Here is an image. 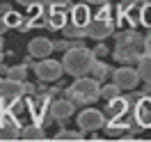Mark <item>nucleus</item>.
Returning <instances> with one entry per match:
<instances>
[{
  "instance_id": "1",
  "label": "nucleus",
  "mask_w": 151,
  "mask_h": 142,
  "mask_svg": "<svg viewBox=\"0 0 151 142\" xmlns=\"http://www.w3.org/2000/svg\"><path fill=\"white\" fill-rule=\"evenodd\" d=\"M147 37L140 35L135 28H128L124 32H114V48H112V57L119 64H137L144 53H147Z\"/></svg>"
},
{
  "instance_id": "2",
  "label": "nucleus",
  "mask_w": 151,
  "mask_h": 142,
  "mask_svg": "<svg viewBox=\"0 0 151 142\" xmlns=\"http://www.w3.org/2000/svg\"><path fill=\"white\" fill-rule=\"evenodd\" d=\"M96 62V53L94 48H87L85 44H78V46L69 48L62 57V64H64V74L69 76H87L92 71V64Z\"/></svg>"
},
{
  "instance_id": "3",
  "label": "nucleus",
  "mask_w": 151,
  "mask_h": 142,
  "mask_svg": "<svg viewBox=\"0 0 151 142\" xmlns=\"http://www.w3.org/2000/svg\"><path fill=\"white\" fill-rule=\"evenodd\" d=\"M64 96H69L76 105H89L96 99H101V83L94 76H78L71 85L64 89Z\"/></svg>"
},
{
  "instance_id": "4",
  "label": "nucleus",
  "mask_w": 151,
  "mask_h": 142,
  "mask_svg": "<svg viewBox=\"0 0 151 142\" xmlns=\"http://www.w3.org/2000/svg\"><path fill=\"white\" fill-rule=\"evenodd\" d=\"M32 71H35V76H37L41 83H55V80H60L62 74H64V64H62V60L44 57V60H37V62L32 64Z\"/></svg>"
},
{
  "instance_id": "5",
  "label": "nucleus",
  "mask_w": 151,
  "mask_h": 142,
  "mask_svg": "<svg viewBox=\"0 0 151 142\" xmlns=\"http://www.w3.org/2000/svg\"><path fill=\"white\" fill-rule=\"evenodd\" d=\"M105 112L96 110V108H85L78 115V128H83L85 133H96L105 126Z\"/></svg>"
},
{
  "instance_id": "6",
  "label": "nucleus",
  "mask_w": 151,
  "mask_h": 142,
  "mask_svg": "<svg viewBox=\"0 0 151 142\" xmlns=\"http://www.w3.org/2000/svg\"><path fill=\"white\" fill-rule=\"evenodd\" d=\"M112 83H117L122 92H131V89H135L142 83V76L133 66H119V69L112 71Z\"/></svg>"
},
{
  "instance_id": "7",
  "label": "nucleus",
  "mask_w": 151,
  "mask_h": 142,
  "mask_svg": "<svg viewBox=\"0 0 151 142\" xmlns=\"http://www.w3.org/2000/svg\"><path fill=\"white\" fill-rule=\"evenodd\" d=\"M131 117H133V122L137 124L142 131L151 128V94L140 96V99H137V101L133 103Z\"/></svg>"
},
{
  "instance_id": "8",
  "label": "nucleus",
  "mask_w": 151,
  "mask_h": 142,
  "mask_svg": "<svg viewBox=\"0 0 151 142\" xmlns=\"http://www.w3.org/2000/svg\"><path fill=\"white\" fill-rule=\"evenodd\" d=\"M114 28L117 23L112 19H92V23L87 25V37L89 39H96V41H103V39L112 37L114 35Z\"/></svg>"
},
{
  "instance_id": "9",
  "label": "nucleus",
  "mask_w": 151,
  "mask_h": 142,
  "mask_svg": "<svg viewBox=\"0 0 151 142\" xmlns=\"http://www.w3.org/2000/svg\"><path fill=\"white\" fill-rule=\"evenodd\" d=\"M25 96V80H14L9 76H0V99H21Z\"/></svg>"
},
{
  "instance_id": "10",
  "label": "nucleus",
  "mask_w": 151,
  "mask_h": 142,
  "mask_svg": "<svg viewBox=\"0 0 151 142\" xmlns=\"http://www.w3.org/2000/svg\"><path fill=\"white\" fill-rule=\"evenodd\" d=\"M50 112H53V117H55V122L64 124V122H69L71 115L76 112V103L69 99V96H64V99L55 96L53 103H50Z\"/></svg>"
},
{
  "instance_id": "11",
  "label": "nucleus",
  "mask_w": 151,
  "mask_h": 142,
  "mask_svg": "<svg viewBox=\"0 0 151 142\" xmlns=\"http://www.w3.org/2000/svg\"><path fill=\"white\" fill-rule=\"evenodd\" d=\"M133 110V101L128 96H114V99H108L105 101V115L108 117H128Z\"/></svg>"
},
{
  "instance_id": "12",
  "label": "nucleus",
  "mask_w": 151,
  "mask_h": 142,
  "mask_svg": "<svg viewBox=\"0 0 151 142\" xmlns=\"http://www.w3.org/2000/svg\"><path fill=\"white\" fill-rule=\"evenodd\" d=\"M44 12H46V28L53 30V32H57V30H62L69 23V12L64 9H57V7H53V5H44Z\"/></svg>"
},
{
  "instance_id": "13",
  "label": "nucleus",
  "mask_w": 151,
  "mask_h": 142,
  "mask_svg": "<svg viewBox=\"0 0 151 142\" xmlns=\"http://www.w3.org/2000/svg\"><path fill=\"white\" fill-rule=\"evenodd\" d=\"M92 19L94 16H92V9H89V2H85V0L69 9V23H73L78 28H87L92 23Z\"/></svg>"
},
{
  "instance_id": "14",
  "label": "nucleus",
  "mask_w": 151,
  "mask_h": 142,
  "mask_svg": "<svg viewBox=\"0 0 151 142\" xmlns=\"http://www.w3.org/2000/svg\"><path fill=\"white\" fill-rule=\"evenodd\" d=\"M55 50V41H50L48 37H35L28 44V53L35 60H44V57H50V53Z\"/></svg>"
},
{
  "instance_id": "15",
  "label": "nucleus",
  "mask_w": 151,
  "mask_h": 142,
  "mask_svg": "<svg viewBox=\"0 0 151 142\" xmlns=\"http://www.w3.org/2000/svg\"><path fill=\"white\" fill-rule=\"evenodd\" d=\"M131 124H133V117H110L108 122H105V133H108V138H122L124 133L131 131Z\"/></svg>"
},
{
  "instance_id": "16",
  "label": "nucleus",
  "mask_w": 151,
  "mask_h": 142,
  "mask_svg": "<svg viewBox=\"0 0 151 142\" xmlns=\"http://www.w3.org/2000/svg\"><path fill=\"white\" fill-rule=\"evenodd\" d=\"M89 76H94L99 83H105L108 78L112 76V66L103 62V57H96V62L92 64V71H89Z\"/></svg>"
},
{
  "instance_id": "17",
  "label": "nucleus",
  "mask_w": 151,
  "mask_h": 142,
  "mask_svg": "<svg viewBox=\"0 0 151 142\" xmlns=\"http://www.w3.org/2000/svg\"><path fill=\"white\" fill-rule=\"evenodd\" d=\"M21 140H46V133H44V126L41 124H28L21 128Z\"/></svg>"
},
{
  "instance_id": "18",
  "label": "nucleus",
  "mask_w": 151,
  "mask_h": 142,
  "mask_svg": "<svg viewBox=\"0 0 151 142\" xmlns=\"http://www.w3.org/2000/svg\"><path fill=\"white\" fill-rule=\"evenodd\" d=\"M137 71L142 76V83H151V50H147L137 60Z\"/></svg>"
},
{
  "instance_id": "19",
  "label": "nucleus",
  "mask_w": 151,
  "mask_h": 142,
  "mask_svg": "<svg viewBox=\"0 0 151 142\" xmlns=\"http://www.w3.org/2000/svg\"><path fill=\"white\" fill-rule=\"evenodd\" d=\"M137 21H140L142 28L151 30V5L149 2H140L137 5Z\"/></svg>"
},
{
  "instance_id": "20",
  "label": "nucleus",
  "mask_w": 151,
  "mask_h": 142,
  "mask_svg": "<svg viewBox=\"0 0 151 142\" xmlns=\"http://www.w3.org/2000/svg\"><path fill=\"white\" fill-rule=\"evenodd\" d=\"M62 35L66 39H85L87 37V28H78L73 23H66L64 28H62Z\"/></svg>"
},
{
  "instance_id": "21",
  "label": "nucleus",
  "mask_w": 151,
  "mask_h": 142,
  "mask_svg": "<svg viewBox=\"0 0 151 142\" xmlns=\"http://www.w3.org/2000/svg\"><path fill=\"white\" fill-rule=\"evenodd\" d=\"M2 21L7 23V28H16V30H21V25H23V16H21L19 12H14V9H9V12H5L2 14Z\"/></svg>"
},
{
  "instance_id": "22",
  "label": "nucleus",
  "mask_w": 151,
  "mask_h": 142,
  "mask_svg": "<svg viewBox=\"0 0 151 142\" xmlns=\"http://www.w3.org/2000/svg\"><path fill=\"white\" fill-rule=\"evenodd\" d=\"M55 140H85V131H69V128H62V131L55 133Z\"/></svg>"
},
{
  "instance_id": "23",
  "label": "nucleus",
  "mask_w": 151,
  "mask_h": 142,
  "mask_svg": "<svg viewBox=\"0 0 151 142\" xmlns=\"http://www.w3.org/2000/svg\"><path fill=\"white\" fill-rule=\"evenodd\" d=\"M28 69L30 66L28 64H14V66H9V71H7V76L9 78H14V80H25L28 78Z\"/></svg>"
},
{
  "instance_id": "24",
  "label": "nucleus",
  "mask_w": 151,
  "mask_h": 142,
  "mask_svg": "<svg viewBox=\"0 0 151 142\" xmlns=\"http://www.w3.org/2000/svg\"><path fill=\"white\" fill-rule=\"evenodd\" d=\"M122 94V89H119V85L117 83H108V85H103L101 87V99H114V96H119Z\"/></svg>"
},
{
  "instance_id": "25",
  "label": "nucleus",
  "mask_w": 151,
  "mask_h": 142,
  "mask_svg": "<svg viewBox=\"0 0 151 142\" xmlns=\"http://www.w3.org/2000/svg\"><path fill=\"white\" fill-rule=\"evenodd\" d=\"M78 44H83V39H60V41H55V50L57 53H66L69 48H73V46H78Z\"/></svg>"
},
{
  "instance_id": "26",
  "label": "nucleus",
  "mask_w": 151,
  "mask_h": 142,
  "mask_svg": "<svg viewBox=\"0 0 151 142\" xmlns=\"http://www.w3.org/2000/svg\"><path fill=\"white\" fill-rule=\"evenodd\" d=\"M112 5H110V2H103V5H101V7H99V9H96V19H112Z\"/></svg>"
},
{
  "instance_id": "27",
  "label": "nucleus",
  "mask_w": 151,
  "mask_h": 142,
  "mask_svg": "<svg viewBox=\"0 0 151 142\" xmlns=\"http://www.w3.org/2000/svg\"><path fill=\"white\" fill-rule=\"evenodd\" d=\"M48 5H53V7H57V9H64V12H69L71 7H73L71 0H48Z\"/></svg>"
},
{
  "instance_id": "28",
  "label": "nucleus",
  "mask_w": 151,
  "mask_h": 142,
  "mask_svg": "<svg viewBox=\"0 0 151 142\" xmlns=\"http://www.w3.org/2000/svg\"><path fill=\"white\" fill-rule=\"evenodd\" d=\"M94 53H96V57H105V55H108V53H110V48L105 46L103 41H99V44H96V46H94Z\"/></svg>"
},
{
  "instance_id": "29",
  "label": "nucleus",
  "mask_w": 151,
  "mask_h": 142,
  "mask_svg": "<svg viewBox=\"0 0 151 142\" xmlns=\"http://www.w3.org/2000/svg\"><path fill=\"white\" fill-rule=\"evenodd\" d=\"M16 2L23 7H37V5H46L48 0H16Z\"/></svg>"
},
{
  "instance_id": "30",
  "label": "nucleus",
  "mask_w": 151,
  "mask_h": 142,
  "mask_svg": "<svg viewBox=\"0 0 151 142\" xmlns=\"http://www.w3.org/2000/svg\"><path fill=\"white\" fill-rule=\"evenodd\" d=\"M46 92H48V94H50V96H53V99H55V96H60V92H62V89H60V85H53V87H48V89H46Z\"/></svg>"
},
{
  "instance_id": "31",
  "label": "nucleus",
  "mask_w": 151,
  "mask_h": 142,
  "mask_svg": "<svg viewBox=\"0 0 151 142\" xmlns=\"http://www.w3.org/2000/svg\"><path fill=\"white\" fill-rule=\"evenodd\" d=\"M140 96H144V92H135V89H131V94H128V99H131L133 103H135V101H137Z\"/></svg>"
},
{
  "instance_id": "32",
  "label": "nucleus",
  "mask_w": 151,
  "mask_h": 142,
  "mask_svg": "<svg viewBox=\"0 0 151 142\" xmlns=\"http://www.w3.org/2000/svg\"><path fill=\"white\" fill-rule=\"evenodd\" d=\"M30 94H37V87L30 85V83H25V96H30Z\"/></svg>"
},
{
  "instance_id": "33",
  "label": "nucleus",
  "mask_w": 151,
  "mask_h": 142,
  "mask_svg": "<svg viewBox=\"0 0 151 142\" xmlns=\"http://www.w3.org/2000/svg\"><path fill=\"white\" fill-rule=\"evenodd\" d=\"M89 5H103V2H112V0H85Z\"/></svg>"
},
{
  "instance_id": "34",
  "label": "nucleus",
  "mask_w": 151,
  "mask_h": 142,
  "mask_svg": "<svg viewBox=\"0 0 151 142\" xmlns=\"http://www.w3.org/2000/svg\"><path fill=\"white\" fill-rule=\"evenodd\" d=\"M23 64L32 66V64H35V57H32V55H28V57H25V60H23Z\"/></svg>"
},
{
  "instance_id": "35",
  "label": "nucleus",
  "mask_w": 151,
  "mask_h": 142,
  "mask_svg": "<svg viewBox=\"0 0 151 142\" xmlns=\"http://www.w3.org/2000/svg\"><path fill=\"white\" fill-rule=\"evenodd\" d=\"M142 92H144V94H151V83H144V85H142Z\"/></svg>"
},
{
  "instance_id": "36",
  "label": "nucleus",
  "mask_w": 151,
  "mask_h": 142,
  "mask_svg": "<svg viewBox=\"0 0 151 142\" xmlns=\"http://www.w3.org/2000/svg\"><path fill=\"white\" fill-rule=\"evenodd\" d=\"M7 71H9V66H7V64H0V76H7Z\"/></svg>"
},
{
  "instance_id": "37",
  "label": "nucleus",
  "mask_w": 151,
  "mask_h": 142,
  "mask_svg": "<svg viewBox=\"0 0 151 142\" xmlns=\"http://www.w3.org/2000/svg\"><path fill=\"white\" fill-rule=\"evenodd\" d=\"M7 30H9V28H7V23H5V21H2V23H0V35H5V32H7Z\"/></svg>"
},
{
  "instance_id": "38",
  "label": "nucleus",
  "mask_w": 151,
  "mask_h": 142,
  "mask_svg": "<svg viewBox=\"0 0 151 142\" xmlns=\"http://www.w3.org/2000/svg\"><path fill=\"white\" fill-rule=\"evenodd\" d=\"M0 60H2V39H0Z\"/></svg>"
},
{
  "instance_id": "39",
  "label": "nucleus",
  "mask_w": 151,
  "mask_h": 142,
  "mask_svg": "<svg viewBox=\"0 0 151 142\" xmlns=\"http://www.w3.org/2000/svg\"><path fill=\"white\" fill-rule=\"evenodd\" d=\"M0 23H2V12H0Z\"/></svg>"
},
{
  "instance_id": "40",
  "label": "nucleus",
  "mask_w": 151,
  "mask_h": 142,
  "mask_svg": "<svg viewBox=\"0 0 151 142\" xmlns=\"http://www.w3.org/2000/svg\"><path fill=\"white\" fill-rule=\"evenodd\" d=\"M142 2H149V5H151V0H142Z\"/></svg>"
},
{
  "instance_id": "41",
  "label": "nucleus",
  "mask_w": 151,
  "mask_h": 142,
  "mask_svg": "<svg viewBox=\"0 0 151 142\" xmlns=\"http://www.w3.org/2000/svg\"><path fill=\"white\" fill-rule=\"evenodd\" d=\"M133 2H142V0H133Z\"/></svg>"
},
{
  "instance_id": "42",
  "label": "nucleus",
  "mask_w": 151,
  "mask_h": 142,
  "mask_svg": "<svg viewBox=\"0 0 151 142\" xmlns=\"http://www.w3.org/2000/svg\"><path fill=\"white\" fill-rule=\"evenodd\" d=\"M0 108H2V103H0Z\"/></svg>"
},
{
  "instance_id": "43",
  "label": "nucleus",
  "mask_w": 151,
  "mask_h": 142,
  "mask_svg": "<svg viewBox=\"0 0 151 142\" xmlns=\"http://www.w3.org/2000/svg\"><path fill=\"white\" fill-rule=\"evenodd\" d=\"M149 50H151V46H149Z\"/></svg>"
}]
</instances>
